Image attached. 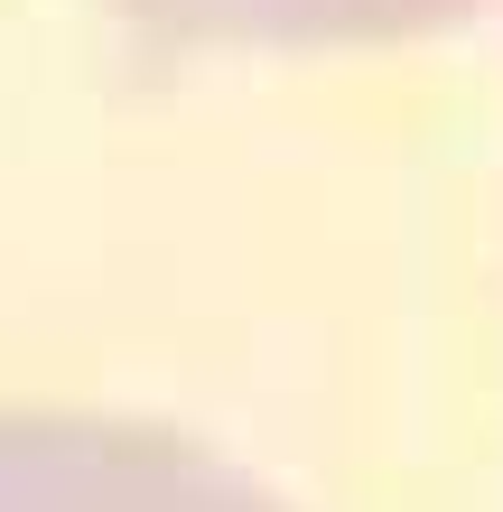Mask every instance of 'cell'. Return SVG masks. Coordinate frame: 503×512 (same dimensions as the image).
I'll list each match as a JSON object with an SVG mask.
<instances>
[{"instance_id": "6da1fadb", "label": "cell", "mask_w": 503, "mask_h": 512, "mask_svg": "<svg viewBox=\"0 0 503 512\" xmlns=\"http://www.w3.org/2000/svg\"><path fill=\"white\" fill-rule=\"evenodd\" d=\"M0 512H289L215 447L94 410H0Z\"/></svg>"}, {"instance_id": "7a4b0ae2", "label": "cell", "mask_w": 503, "mask_h": 512, "mask_svg": "<svg viewBox=\"0 0 503 512\" xmlns=\"http://www.w3.org/2000/svg\"><path fill=\"white\" fill-rule=\"evenodd\" d=\"M131 10L177 38H224V47H364L438 28L476 0H131Z\"/></svg>"}]
</instances>
